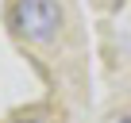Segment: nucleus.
Masks as SVG:
<instances>
[{
    "label": "nucleus",
    "instance_id": "nucleus-2",
    "mask_svg": "<svg viewBox=\"0 0 131 123\" xmlns=\"http://www.w3.org/2000/svg\"><path fill=\"white\" fill-rule=\"evenodd\" d=\"M119 123H131V115H127V119H119Z\"/></svg>",
    "mask_w": 131,
    "mask_h": 123
},
{
    "label": "nucleus",
    "instance_id": "nucleus-1",
    "mask_svg": "<svg viewBox=\"0 0 131 123\" xmlns=\"http://www.w3.org/2000/svg\"><path fill=\"white\" fill-rule=\"evenodd\" d=\"M62 27L58 0H16V31L31 42H54Z\"/></svg>",
    "mask_w": 131,
    "mask_h": 123
},
{
    "label": "nucleus",
    "instance_id": "nucleus-3",
    "mask_svg": "<svg viewBox=\"0 0 131 123\" xmlns=\"http://www.w3.org/2000/svg\"><path fill=\"white\" fill-rule=\"evenodd\" d=\"M19 123H35V119H19Z\"/></svg>",
    "mask_w": 131,
    "mask_h": 123
}]
</instances>
